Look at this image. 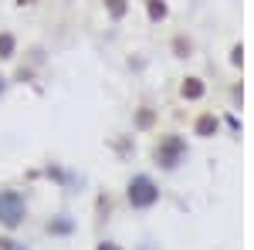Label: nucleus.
Segmentation results:
<instances>
[{"label":"nucleus","instance_id":"obj_12","mask_svg":"<svg viewBox=\"0 0 254 250\" xmlns=\"http://www.w3.org/2000/svg\"><path fill=\"white\" fill-rule=\"evenodd\" d=\"M0 250H27V247H20L14 237H0Z\"/></svg>","mask_w":254,"mask_h":250},{"label":"nucleus","instance_id":"obj_11","mask_svg":"<svg viewBox=\"0 0 254 250\" xmlns=\"http://www.w3.org/2000/svg\"><path fill=\"white\" fill-rule=\"evenodd\" d=\"M173 54L176 58H190V54H193V41L187 38V34H176L173 38Z\"/></svg>","mask_w":254,"mask_h":250},{"label":"nucleus","instance_id":"obj_1","mask_svg":"<svg viewBox=\"0 0 254 250\" xmlns=\"http://www.w3.org/2000/svg\"><path fill=\"white\" fill-rule=\"evenodd\" d=\"M31 216V206H27V193L17 190V186H0V230L17 233Z\"/></svg>","mask_w":254,"mask_h":250},{"label":"nucleus","instance_id":"obj_5","mask_svg":"<svg viewBox=\"0 0 254 250\" xmlns=\"http://www.w3.org/2000/svg\"><path fill=\"white\" fill-rule=\"evenodd\" d=\"M217 132H220V118H217L214 112H203V115H196V122H193V135H200V139H214Z\"/></svg>","mask_w":254,"mask_h":250},{"label":"nucleus","instance_id":"obj_10","mask_svg":"<svg viewBox=\"0 0 254 250\" xmlns=\"http://www.w3.org/2000/svg\"><path fill=\"white\" fill-rule=\"evenodd\" d=\"M102 7H105V14L112 20H122L129 14V0H102Z\"/></svg>","mask_w":254,"mask_h":250},{"label":"nucleus","instance_id":"obj_8","mask_svg":"<svg viewBox=\"0 0 254 250\" xmlns=\"http://www.w3.org/2000/svg\"><path fill=\"white\" fill-rule=\"evenodd\" d=\"M203 92H207V88H203V81H200L196 75L183 78V85H180V95L187 98V101H200V98H203Z\"/></svg>","mask_w":254,"mask_h":250},{"label":"nucleus","instance_id":"obj_15","mask_svg":"<svg viewBox=\"0 0 254 250\" xmlns=\"http://www.w3.org/2000/svg\"><path fill=\"white\" fill-rule=\"evenodd\" d=\"M14 3H17V7H34L38 0H14Z\"/></svg>","mask_w":254,"mask_h":250},{"label":"nucleus","instance_id":"obj_7","mask_svg":"<svg viewBox=\"0 0 254 250\" xmlns=\"http://www.w3.org/2000/svg\"><path fill=\"white\" fill-rule=\"evenodd\" d=\"M156 125V108H149V105H139L136 115H132V129L136 132H149Z\"/></svg>","mask_w":254,"mask_h":250},{"label":"nucleus","instance_id":"obj_3","mask_svg":"<svg viewBox=\"0 0 254 250\" xmlns=\"http://www.w3.org/2000/svg\"><path fill=\"white\" fill-rule=\"evenodd\" d=\"M126 203L132 210H153L159 203V183L153 173H136L129 183H126Z\"/></svg>","mask_w":254,"mask_h":250},{"label":"nucleus","instance_id":"obj_13","mask_svg":"<svg viewBox=\"0 0 254 250\" xmlns=\"http://www.w3.org/2000/svg\"><path fill=\"white\" fill-rule=\"evenodd\" d=\"M10 85H14V81H10V75H3V71H0V98L10 92Z\"/></svg>","mask_w":254,"mask_h":250},{"label":"nucleus","instance_id":"obj_4","mask_svg":"<svg viewBox=\"0 0 254 250\" xmlns=\"http://www.w3.org/2000/svg\"><path fill=\"white\" fill-rule=\"evenodd\" d=\"M20 54V38L14 31H7V27H0V61L7 64V61H14Z\"/></svg>","mask_w":254,"mask_h":250},{"label":"nucleus","instance_id":"obj_9","mask_svg":"<svg viewBox=\"0 0 254 250\" xmlns=\"http://www.w3.org/2000/svg\"><path fill=\"white\" fill-rule=\"evenodd\" d=\"M146 3V17L153 20V24H163V20L170 17V7H166V0H142Z\"/></svg>","mask_w":254,"mask_h":250},{"label":"nucleus","instance_id":"obj_14","mask_svg":"<svg viewBox=\"0 0 254 250\" xmlns=\"http://www.w3.org/2000/svg\"><path fill=\"white\" fill-rule=\"evenodd\" d=\"M95 250H122V247H119L116 240H98V244H95Z\"/></svg>","mask_w":254,"mask_h":250},{"label":"nucleus","instance_id":"obj_6","mask_svg":"<svg viewBox=\"0 0 254 250\" xmlns=\"http://www.w3.org/2000/svg\"><path fill=\"white\" fill-rule=\"evenodd\" d=\"M44 233H51V237H71L75 233V220L68 213H58V216H51L44 223Z\"/></svg>","mask_w":254,"mask_h":250},{"label":"nucleus","instance_id":"obj_2","mask_svg":"<svg viewBox=\"0 0 254 250\" xmlns=\"http://www.w3.org/2000/svg\"><path fill=\"white\" fill-rule=\"evenodd\" d=\"M187 155H190V146H187L183 135H176V132L159 135L156 146H153V162H156L163 173H176L187 162Z\"/></svg>","mask_w":254,"mask_h":250}]
</instances>
